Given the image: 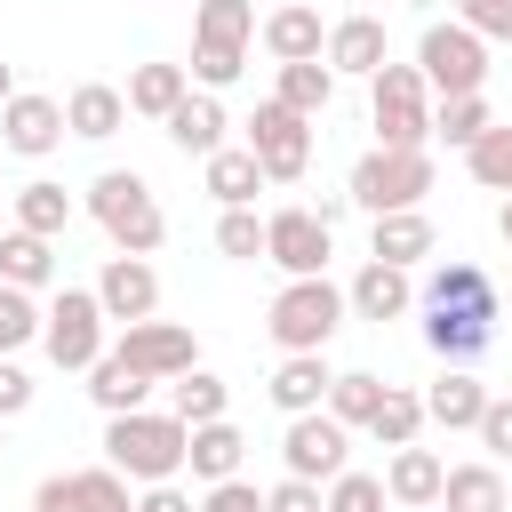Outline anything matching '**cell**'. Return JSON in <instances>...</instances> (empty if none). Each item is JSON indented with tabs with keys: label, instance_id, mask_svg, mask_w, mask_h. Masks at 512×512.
<instances>
[{
	"label": "cell",
	"instance_id": "1",
	"mask_svg": "<svg viewBox=\"0 0 512 512\" xmlns=\"http://www.w3.org/2000/svg\"><path fill=\"white\" fill-rule=\"evenodd\" d=\"M184 448H192V424H184V416H168V408L104 416V464H120L136 488L176 480V472H184Z\"/></svg>",
	"mask_w": 512,
	"mask_h": 512
},
{
	"label": "cell",
	"instance_id": "2",
	"mask_svg": "<svg viewBox=\"0 0 512 512\" xmlns=\"http://www.w3.org/2000/svg\"><path fill=\"white\" fill-rule=\"evenodd\" d=\"M88 216L104 224V240H112L120 256H152V248L168 240V216H160V200H152V184H144L136 168H104V176L88 184Z\"/></svg>",
	"mask_w": 512,
	"mask_h": 512
},
{
	"label": "cell",
	"instance_id": "3",
	"mask_svg": "<svg viewBox=\"0 0 512 512\" xmlns=\"http://www.w3.org/2000/svg\"><path fill=\"white\" fill-rule=\"evenodd\" d=\"M368 120H376V144H392V152H424L432 144V80L416 72V64H376V80H368Z\"/></svg>",
	"mask_w": 512,
	"mask_h": 512
},
{
	"label": "cell",
	"instance_id": "4",
	"mask_svg": "<svg viewBox=\"0 0 512 512\" xmlns=\"http://www.w3.org/2000/svg\"><path fill=\"white\" fill-rule=\"evenodd\" d=\"M344 288L328 280V272H312V280H288L280 296H272V312H264V328H272V344L280 352H328V336L344 328Z\"/></svg>",
	"mask_w": 512,
	"mask_h": 512
},
{
	"label": "cell",
	"instance_id": "5",
	"mask_svg": "<svg viewBox=\"0 0 512 512\" xmlns=\"http://www.w3.org/2000/svg\"><path fill=\"white\" fill-rule=\"evenodd\" d=\"M344 192H352V208H368V216L424 208V192H432V144H424V152H392V144L360 152L352 176H344Z\"/></svg>",
	"mask_w": 512,
	"mask_h": 512
},
{
	"label": "cell",
	"instance_id": "6",
	"mask_svg": "<svg viewBox=\"0 0 512 512\" xmlns=\"http://www.w3.org/2000/svg\"><path fill=\"white\" fill-rule=\"evenodd\" d=\"M416 72L432 80V96H480V88H488V40H480L464 16L424 24V40H416Z\"/></svg>",
	"mask_w": 512,
	"mask_h": 512
},
{
	"label": "cell",
	"instance_id": "7",
	"mask_svg": "<svg viewBox=\"0 0 512 512\" xmlns=\"http://www.w3.org/2000/svg\"><path fill=\"white\" fill-rule=\"evenodd\" d=\"M104 304H96V288H56V304H48V320H40V352L56 360V368H72V376H88L112 344H104Z\"/></svg>",
	"mask_w": 512,
	"mask_h": 512
},
{
	"label": "cell",
	"instance_id": "8",
	"mask_svg": "<svg viewBox=\"0 0 512 512\" xmlns=\"http://www.w3.org/2000/svg\"><path fill=\"white\" fill-rule=\"evenodd\" d=\"M328 256H336V224L320 208H272L264 216V264H280L288 280L328 272Z\"/></svg>",
	"mask_w": 512,
	"mask_h": 512
},
{
	"label": "cell",
	"instance_id": "9",
	"mask_svg": "<svg viewBox=\"0 0 512 512\" xmlns=\"http://www.w3.org/2000/svg\"><path fill=\"white\" fill-rule=\"evenodd\" d=\"M248 152L264 160V176H272V184H296V176L312 168V120H304L296 104L264 96V104H256V120H248Z\"/></svg>",
	"mask_w": 512,
	"mask_h": 512
},
{
	"label": "cell",
	"instance_id": "10",
	"mask_svg": "<svg viewBox=\"0 0 512 512\" xmlns=\"http://www.w3.org/2000/svg\"><path fill=\"white\" fill-rule=\"evenodd\" d=\"M344 456H352V424H336L328 408L288 416V432H280V464H288L296 480H336Z\"/></svg>",
	"mask_w": 512,
	"mask_h": 512
},
{
	"label": "cell",
	"instance_id": "11",
	"mask_svg": "<svg viewBox=\"0 0 512 512\" xmlns=\"http://www.w3.org/2000/svg\"><path fill=\"white\" fill-rule=\"evenodd\" d=\"M64 136H72V128H64V104H56V96L16 88V96L0 104V152H16V160H48Z\"/></svg>",
	"mask_w": 512,
	"mask_h": 512
},
{
	"label": "cell",
	"instance_id": "12",
	"mask_svg": "<svg viewBox=\"0 0 512 512\" xmlns=\"http://www.w3.org/2000/svg\"><path fill=\"white\" fill-rule=\"evenodd\" d=\"M96 304H104V320H120V328H136V320H152L160 312V272H152V256H104V272H96Z\"/></svg>",
	"mask_w": 512,
	"mask_h": 512
},
{
	"label": "cell",
	"instance_id": "13",
	"mask_svg": "<svg viewBox=\"0 0 512 512\" xmlns=\"http://www.w3.org/2000/svg\"><path fill=\"white\" fill-rule=\"evenodd\" d=\"M496 312L504 304H424V344L448 368H464V360H480L496 344Z\"/></svg>",
	"mask_w": 512,
	"mask_h": 512
},
{
	"label": "cell",
	"instance_id": "14",
	"mask_svg": "<svg viewBox=\"0 0 512 512\" xmlns=\"http://www.w3.org/2000/svg\"><path fill=\"white\" fill-rule=\"evenodd\" d=\"M112 352H128L144 376H184V368H200V336L184 328V320H136V328H120V344Z\"/></svg>",
	"mask_w": 512,
	"mask_h": 512
},
{
	"label": "cell",
	"instance_id": "15",
	"mask_svg": "<svg viewBox=\"0 0 512 512\" xmlns=\"http://www.w3.org/2000/svg\"><path fill=\"white\" fill-rule=\"evenodd\" d=\"M256 40H264V56H272V64L328 56V24H320V8H304V0H280V8L256 24Z\"/></svg>",
	"mask_w": 512,
	"mask_h": 512
},
{
	"label": "cell",
	"instance_id": "16",
	"mask_svg": "<svg viewBox=\"0 0 512 512\" xmlns=\"http://www.w3.org/2000/svg\"><path fill=\"white\" fill-rule=\"evenodd\" d=\"M384 56H392L384 16H336V24H328V64H336V80H344V72H352V80H376Z\"/></svg>",
	"mask_w": 512,
	"mask_h": 512
},
{
	"label": "cell",
	"instance_id": "17",
	"mask_svg": "<svg viewBox=\"0 0 512 512\" xmlns=\"http://www.w3.org/2000/svg\"><path fill=\"white\" fill-rule=\"evenodd\" d=\"M64 128H72L80 144L120 136V128H128V88H112V80H80V88L64 96Z\"/></svg>",
	"mask_w": 512,
	"mask_h": 512
},
{
	"label": "cell",
	"instance_id": "18",
	"mask_svg": "<svg viewBox=\"0 0 512 512\" xmlns=\"http://www.w3.org/2000/svg\"><path fill=\"white\" fill-rule=\"evenodd\" d=\"M160 128H168V144H176L184 160H208V152H224V128H232V120H224L216 88H192V96H184V104H176Z\"/></svg>",
	"mask_w": 512,
	"mask_h": 512
},
{
	"label": "cell",
	"instance_id": "19",
	"mask_svg": "<svg viewBox=\"0 0 512 512\" xmlns=\"http://www.w3.org/2000/svg\"><path fill=\"white\" fill-rule=\"evenodd\" d=\"M328 384H336V368L320 360V352H280V368H272V408L280 416H304V408H328Z\"/></svg>",
	"mask_w": 512,
	"mask_h": 512
},
{
	"label": "cell",
	"instance_id": "20",
	"mask_svg": "<svg viewBox=\"0 0 512 512\" xmlns=\"http://www.w3.org/2000/svg\"><path fill=\"white\" fill-rule=\"evenodd\" d=\"M368 256L376 264H424L432 256V216L424 208H392V216H368Z\"/></svg>",
	"mask_w": 512,
	"mask_h": 512
},
{
	"label": "cell",
	"instance_id": "21",
	"mask_svg": "<svg viewBox=\"0 0 512 512\" xmlns=\"http://www.w3.org/2000/svg\"><path fill=\"white\" fill-rule=\"evenodd\" d=\"M344 304H352V320H400L408 304H416V288H408V272L400 264H360L352 272V288H344Z\"/></svg>",
	"mask_w": 512,
	"mask_h": 512
},
{
	"label": "cell",
	"instance_id": "22",
	"mask_svg": "<svg viewBox=\"0 0 512 512\" xmlns=\"http://www.w3.org/2000/svg\"><path fill=\"white\" fill-rule=\"evenodd\" d=\"M384 488H392V504L400 512H424V504H440V488H448V464L432 456V448H392V464H384Z\"/></svg>",
	"mask_w": 512,
	"mask_h": 512
},
{
	"label": "cell",
	"instance_id": "23",
	"mask_svg": "<svg viewBox=\"0 0 512 512\" xmlns=\"http://www.w3.org/2000/svg\"><path fill=\"white\" fill-rule=\"evenodd\" d=\"M200 176H208L216 208H256V192L272 184V176H264V160H256L248 144H224V152H208V160H200Z\"/></svg>",
	"mask_w": 512,
	"mask_h": 512
},
{
	"label": "cell",
	"instance_id": "24",
	"mask_svg": "<svg viewBox=\"0 0 512 512\" xmlns=\"http://www.w3.org/2000/svg\"><path fill=\"white\" fill-rule=\"evenodd\" d=\"M152 384L160 376H144L128 352H104L96 368H88V400L104 408V416H128V408H152Z\"/></svg>",
	"mask_w": 512,
	"mask_h": 512
},
{
	"label": "cell",
	"instance_id": "25",
	"mask_svg": "<svg viewBox=\"0 0 512 512\" xmlns=\"http://www.w3.org/2000/svg\"><path fill=\"white\" fill-rule=\"evenodd\" d=\"M240 456H248V440H240V424H232V416H216V424H192V448H184V472H192L200 488H216V480H232V472H240Z\"/></svg>",
	"mask_w": 512,
	"mask_h": 512
},
{
	"label": "cell",
	"instance_id": "26",
	"mask_svg": "<svg viewBox=\"0 0 512 512\" xmlns=\"http://www.w3.org/2000/svg\"><path fill=\"white\" fill-rule=\"evenodd\" d=\"M480 408H488V384H480L472 368H448V376L424 392V416H432L440 432H472V424H480Z\"/></svg>",
	"mask_w": 512,
	"mask_h": 512
},
{
	"label": "cell",
	"instance_id": "27",
	"mask_svg": "<svg viewBox=\"0 0 512 512\" xmlns=\"http://www.w3.org/2000/svg\"><path fill=\"white\" fill-rule=\"evenodd\" d=\"M0 280H8V288H32V296H40V288L56 280V240H40V232L8 224V232H0Z\"/></svg>",
	"mask_w": 512,
	"mask_h": 512
},
{
	"label": "cell",
	"instance_id": "28",
	"mask_svg": "<svg viewBox=\"0 0 512 512\" xmlns=\"http://www.w3.org/2000/svg\"><path fill=\"white\" fill-rule=\"evenodd\" d=\"M8 224L40 232V240H64V232H72V192H64L56 176H32V184H16V216H8Z\"/></svg>",
	"mask_w": 512,
	"mask_h": 512
},
{
	"label": "cell",
	"instance_id": "29",
	"mask_svg": "<svg viewBox=\"0 0 512 512\" xmlns=\"http://www.w3.org/2000/svg\"><path fill=\"white\" fill-rule=\"evenodd\" d=\"M184 96H192V72L184 64H136L128 72V112H144V120H168Z\"/></svg>",
	"mask_w": 512,
	"mask_h": 512
},
{
	"label": "cell",
	"instance_id": "30",
	"mask_svg": "<svg viewBox=\"0 0 512 512\" xmlns=\"http://www.w3.org/2000/svg\"><path fill=\"white\" fill-rule=\"evenodd\" d=\"M224 408H232V384H224V376H208V368L168 376V416H184V424H216Z\"/></svg>",
	"mask_w": 512,
	"mask_h": 512
},
{
	"label": "cell",
	"instance_id": "31",
	"mask_svg": "<svg viewBox=\"0 0 512 512\" xmlns=\"http://www.w3.org/2000/svg\"><path fill=\"white\" fill-rule=\"evenodd\" d=\"M280 104H296L304 120H320L328 112V96H336V64L328 56H304V64H280V88H272Z\"/></svg>",
	"mask_w": 512,
	"mask_h": 512
},
{
	"label": "cell",
	"instance_id": "32",
	"mask_svg": "<svg viewBox=\"0 0 512 512\" xmlns=\"http://www.w3.org/2000/svg\"><path fill=\"white\" fill-rule=\"evenodd\" d=\"M440 504H448V512H504V472H496V456H488V464H448Z\"/></svg>",
	"mask_w": 512,
	"mask_h": 512
},
{
	"label": "cell",
	"instance_id": "33",
	"mask_svg": "<svg viewBox=\"0 0 512 512\" xmlns=\"http://www.w3.org/2000/svg\"><path fill=\"white\" fill-rule=\"evenodd\" d=\"M488 128H496V120H488V96H440V104H432V136H440L448 152H472Z\"/></svg>",
	"mask_w": 512,
	"mask_h": 512
},
{
	"label": "cell",
	"instance_id": "34",
	"mask_svg": "<svg viewBox=\"0 0 512 512\" xmlns=\"http://www.w3.org/2000/svg\"><path fill=\"white\" fill-rule=\"evenodd\" d=\"M424 424H432V416H424V392H408V384H384V408L368 416L376 448H408V440H416Z\"/></svg>",
	"mask_w": 512,
	"mask_h": 512
},
{
	"label": "cell",
	"instance_id": "35",
	"mask_svg": "<svg viewBox=\"0 0 512 512\" xmlns=\"http://www.w3.org/2000/svg\"><path fill=\"white\" fill-rule=\"evenodd\" d=\"M424 304H496V288L472 256H440V272L424 280Z\"/></svg>",
	"mask_w": 512,
	"mask_h": 512
},
{
	"label": "cell",
	"instance_id": "36",
	"mask_svg": "<svg viewBox=\"0 0 512 512\" xmlns=\"http://www.w3.org/2000/svg\"><path fill=\"white\" fill-rule=\"evenodd\" d=\"M64 480H72V512H136L120 464H88V472H64Z\"/></svg>",
	"mask_w": 512,
	"mask_h": 512
},
{
	"label": "cell",
	"instance_id": "37",
	"mask_svg": "<svg viewBox=\"0 0 512 512\" xmlns=\"http://www.w3.org/2000/svg\"><path fill=\"white\" fill-rule=\"evenodd\" d=\"M184 72H192V88H216V96H224V88L248 72V48H240V40H192V64H184Z\"/></svg>",
	"mask_w": 512,
	"mask_h": 512
},
{
	"label": "cell",
	"instance_id": "38",
	"mask_svg": "<svg viewBox=\"0 0 512 512\" xmlns=\"http://www.w3.org/2000/svg\"><path fill=\"white\" fill-rule=\"evenodd\" d=\"M192 40H256V0H200L192 8Z\"/></svg>",
	"mask_w": 512,
	"mask_h": 512
},
{
	"label": "cell",
	"instance_id": "39",
	"mask_svg": "<svg viewBox=\"0 0 512 512\" xmlns=\"http://www.w3.org/2000/svg\"><path fill=\"white\" fill-rule=\"evenodd\" d=\"M464 168H472L480 192H512V120H496V128L464 152Z\"/></svg>",
	"mask_w": 512,
	"mask_h": 512
},
{
	"label": "cell",
	"instance_id": "40",
	"mask_svg": "<svg viewBox=\"0 0 512 512\" xmlns=\"http://www.w3.org/2000/svg\"><path fill=\"white\" fill-rule=\"evenodd\" d=\"M376 408H384V376L352 368V376H336V384H328V416H336V424H368Z\"/></svg>",
	"mask_w": 512,
	"mask_h": 512
},
{
	"label": "cell",
	"instance_id": "41",
	"mask_svg": "<svg viewBox=\"0 0 512 512\" xmlns=\"http://www.w3.org/2000/svg\"><path fill=\"white\" fill-rule=\"evenodd\" d=\"M40 320H48V312L32 304V288H8V280H0V360H16V352L40 336Z\"/></svg>",
	"mask_w": 512,
	"mask_h": 512
},
{
	"label": "cell",
	"instance_id": "42",
	"mask_svg": "<svg viewBox=\"0 0 512 512\" xmlns=\"http://www.w3.org/2000/svg\"><path fill=\"white\" fill-rule=\"evenodd\" d=\"M328 512H400V504H392V488H384L376 472H352V464H344V472L328 480Z\"/></svg>",
	"mask_w": 512,
	"mask_h": 512
},
{
	"label": "cell",
	"instance_id": "43",
	"mask_svg": "<svg viewBox=\"0 0 512 512\" xmlns=\"http://www.w3.org/2000/svg\"><path fill=\"white\" fill-rule=\"evenodd\" d=\"M216 256L256 264V256H264V216H256V208H224V216H216Z\"/></svg>",
	"mask_w": 512,
	"mask_h": 512
},
{
	"label": "cell",
	"instance_id": "44",
	"mask_svg": "<svg viewBox=\"0 0 512 512\" xmlns=\"http://www.w3.org/2000/svg\"><path fill=\"white\" fill-rule=\"evenodd\" d=\"M472 432H480V448L504 464V456H512V392H488V408H480V424H472Z\"/></svg>",
	"mask_w": 512,
	"mask_h": 512
},
{
	"label": "cell",
	"instance_id": "45",
	"mask_svg": "<svg viewBox=\"0 0 512 512\" xmlns=\"http://www.w3.org/2000/svg\"><path fill=\"white\" fill-rule=\"evenodd\" d=\"M264 512H328V496H320V480H296L288 472V480L264 488Z\"/></svg>",
	"mask_w": 512,
	"mask_h": 512
},
{
	"label": "cell",
	"instance_id": "46",
	"mask_svg": "<svg viewBox=\"0 0 512 512\" xmlns=\"http://www.w3.org/2000/svg\"><path fill=\"white\" fill-rule=\"evenodd\" d=\"M200 512H264V488H256V480H240V472H232V480H216V488H208V496H200Z\"/></svg>",
	"mask_w": 512,
	"mask_h": 512
},
{
	"label": "cell",
	"instance_id": "47",
	"mask_svg": "<svg viewBox=\"0 0 512 512\" xmlns=\"http://www.w3.org/2000/svg\"><path fill=\"white\" fill-rule=\"evenodd\" d=\"M456 16H464L480 40H512V0H456Z\"/></svg>",
	"mask_w": 512,
	"mask_h": 512
},
{
	"label": "cell",
	"instance_id": "48",
	"mask_svg": "<svg viewBox=\"0 0 512 512\" xmlns=\"http://www.w3.org/2000/svg\"><path fill=\"white\" fill-rule=\"evenodd\" d=\"M24 408H32V376H24L16 360H0V424H8V416H24Z\"/></svg>",
	"mask_w": 512,
	"mask_h": 512
},
{
	"label": "cell",
	"instance_id": "49",
	"mask_svg": "<svg viewBox=\"0 0 512 512\" xmlns=\"http://www.w3.org/2000/svg\"><path fill=\"white\" fill-rule=\"evenodd\" d=\"M136 512H200V496H184L176 480H152V488L136 496Z\"/></svg>",
	"mask_w": 512,
	"mask_h": 512
},
{
	"label": "cell",
	"instance_id": "50",
	"mask_svg": "<svg viewBox=\"0 0 512 512\" xmlns=\"http://www.w3.org/2000/svg\"><path fill=\"white\" fill-rule=\"evenodd\" d=\"M32 512H72V480H64V472H48V480L32 488Z\"/></svg>",
	"mask_w": 512,
	"mask_h": 512
},
{
	"label": "cell",
	"instance_id": "51",
	"mask_svg": "<svg viewBox=\"0 0 512 512\" xmlns=\"http://www.w3.org/2000/svg\"><path fill=\"white\" fill-rule=\"evenodd\" d=\"M496 232H504V248H512V192H504V208H496Z\"/></svg>",
	"mask_w": 512,
	"mask_h": 512
},
{
	"label": "cell",
	"instance_id": "52",
	"mask_svg": "<svg viewBox=\"0 0 512 512\" xmlns=\"http://www.w3.org/2000/svg\"><path fill=\"white\" fill-rule=\"evenodd\" d=\"M8 96H16V64H0V104H8Z\"/></svg>",
	"mask_w": 512,
	"mask_h": 512
},
{
	"label": "cell",
	"instance_id": "53",
	"mask_svg": "<svg viewBox=\"0 0 512 512\" xmlns=\"http://www.w3.org/2000/svg\"><path fill=\"white\" fill-rule=\"evenodd\" d=\"M408 8H432V0H408Z\"/></svg>",
	"mask_w": 512,
	"mask_h": 512
},
{
	"label": "cell",
	"instance_id": "54",
	"mask_svg": "<svg viewBox=\"0 0 512 512\" xmlns=\"http://www.w3.org/2000/svg\"><path fill=\"white\" fill-rule=\"evenodd\" d=\"M0 456H8V432H0Z\"/></svg>",
	"mask_w": 512,
	"mask_h": 512
},
{
	"label": "cell",
	"instance_id": "55",
	"mask_svg": "<svg viewBox=\"0 0 512 512\" xmlns=\"http://www.w3.org/2000/svg\"><path fill=\"white\" fill-rule=\"evenodd\" d=\"M424 512H448V504H424Z\"/></svg>",
	"mask_w": 512,
	"mask_h": 512
},
{
	"label": "cell",
	"instance_id": "56",
	"mask_svg": "<svg viewBox=\"0 0 512 512\" xmlns=\"http://www.w3.org/2000/svg\"><path fill=\"white\" fill-rule=\"evenodd\" d=\"M504 312H512V296H504Z\"/></svg>",
	"mask_w": 512,
	"mask_h": 512
},
{
	"label": "cell",
	"instance_id": "57",
	"mask_svg": "<svg viewBox=\"0 0 512 512\" xmlns=\"http://www.w3.org/2000/svg\"><path fill=\"white\" fill-rule=\"evenodd\" d=\"M0 232H8V224H0Z\"/></svg>",
	"mask_w": 512,
	"mask_h": 512
}]
</instances>
